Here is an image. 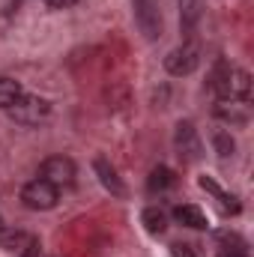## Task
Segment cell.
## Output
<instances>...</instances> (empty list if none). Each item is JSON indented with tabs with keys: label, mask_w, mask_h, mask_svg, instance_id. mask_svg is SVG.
I'll use <instances>...</instances> for the list:
<instances>
[{
	"label": "cell",
	"mask_w": 254,
	"mask_h": 257,
	"mask_svg": "<svg viewBox=\"0 0 254 257\" xmlns=\"http://www.w3.org/2000/svg\"><path fill=\"white\" fill-rule=\"evenodd\" d=\"M57 200H60V189H57V186H51V183H48V180H42V177L30 180V183L21 189V203H24L27 209H36V212L54 209V206H57Z\"/></svg>",
	"instance_id": "obj_2"
},
{
	"label": "cell",
	"mask_w": 254,
	"mask_h": 257,
	"mask_svg": "<svg viewBox=\"0 0 254 257\" xmlns=\"http://www.w3.org/2000/svg\"><path fill=\"white\" fill-rule=\"evenodd\" d=\"M215 117L230 123V126L242 128L248 126V111H245V102H230V99H218L215 102Z\"/></svg>",
	"instance_id": "obj_9"
},
{
	"label": "cell",
	"mask_w": 254,
	"mask_h": 257,
	"mask_svg": "<svg viewBox=\"0 0 254 257\" xmlns=\"http://www.w3.org/2000/svg\"><path fill=\"white\" fill-rule=\"evenodd\" d=\"M0 227H3V215H0Z\"/></svg>",
	"instance_id": "obj_23"
},
{
	"label": "cell",
	"mask_w": 254,
	"mask_h": 257,
	"mask_svg": "<svg viewBox=\"0 0 254 257\" xmlns=\"http://www.w3.org/2000/svg\"><path fill=\"white\" fill-rule=\"evenodd\" d=\"M39 177L48 180V183L57 186V189H72V186H75V177H78V168H75V162H72L69 156H51V159L42 162Z\"/></svg>",
	"instance_id": "obj_3"
},
{
	"label": "cell",
	"mask_w": 254,
	"mask_h": 257,
	"mask_svg": "<svg viewBox=\"0 0 254 257\" xmlns=\"http://www.w3.org/2000/svg\"><path fill=\"white\" fill-rule=\"evenodd\" d=\"M174 147H177V156L183 159V162H200V156H203V144H200V135H197V128L194 123L189 120H180L177 128H174Z\"/></svg>",
	"instance_id": "obj_5"
},
{
	"label": "cell",
	"mask_w": 254,
	"mask_h": 257,
	"mask_svg": "<svg viewBox=\"0 0 254 257\" xmlns=\"http://www.w3.org/2000/svg\"><path fill=\"white\" fill-rule=\"evenodd\" d=\"M174 218H177L183 227H191V230H206V227H209L206 215H203L197 206H191V203H183V206H177V209H174Z\"/></svg>",
	"instance_id": "obj_11"
},
{
	"label": "cell",
	"mask_w": 254,
	"mask_h": 257,
	"mask_svg": "<svg viewBox=\"0 0 254 257\" xmlns=\"http://www.w3.org/2000/svg\"><path fill=\"white\" fill-rule=\"evenodd\" d=\"M230 99H236V102H251V75H248V69H233V78H230Z\"/></svg>",
	"instance_id": "obj_13"
},
{
	"label": "cell",
	"mask_w": 254,
	"mask_h": 257,
	"mask_svg": "<svg viewBox=\"0 0 254 257\" xmlns=\"http://www.w3.org/2000/svg\"><path fill=\"white\" fill-rule=\"evenodd\" d=\"M21 96H24L21 81H15V78H0V111H9Z\"/></svg>",
	"instance_id": "obj_15"
},
{
	"label": "cell",
	"mask_w": 254,
	"mask_h": 257,
	"mask_svg": "<svg viewBox=\"0 0 254 257\" xmlns=\"http://www.w3.org/2000/svg\"><path fill=\"white\" fill-rule=\"evenodd\" d=\"M141 224H144V230H147L150 236H162V233L168 230V215H165L159 206H147V209L141 212Z\"/></svg>",
	"instance_id": "obj_12"
},
{
	"label": "cell",
	"mask_w": 254,
	"mask_h": 257,
	"mask_svg": "<svg viewBox=\"0 0 254 257\" xmlns=\"http://www.w3.org/2000/svg\"><path fill=\"white\" fill-rule=\"evenodd\" d=\"M45 3H48L51 9H69V6H75L78 0H45Z\"/></svg>",
	"instance_id": "obj_21"
},
{
	"label": "cell",
	"mask_w": 254,
	"mask_h": 257,
	"mask_svg": "<svg viewBox=\"0 0 254 257\" xmlns=\"http://www.w3.org/2000/svg\"><path fill=\"white\" fill-rule=\"evenodd\" d=\"M132 9H135V21H138L141 33H144L150 42H156V39L162 36V27H165L159 3H156V0H132Z\"/></svg>",
	"instance_id": "obj_6"
},
{
	"label": "cell",
	"mask_w": 254,
	"mask_h": 257,
	"mask_svg": "<svg viewBox=\"0 0 254 257\" xmlns=\"http://www.w3.org/2000/svg\"><path fill=\"white\" fill-rule=\"evenodd\" d=\"M197 66H200V45H197L194 39H186L180 48H174V51L165 57V69H168L174 78L191 75Z\"/></svg>",
	"instance_id": "obj_4"
},
{
	"label": "cell",
	"mask_w": 254,
	"mask_h": 257,
	"mask_svg": "<svg viewBox=\"0 0 254 257\" xmlns=\"http://www.w3.org/2000/svg\"><path fill=\"white\" fill-rule=\"evenodd\" d=\"M18 6H21V0H0V15H12V12H18Z\"/></svg>",
	"instance_id": "obj_18"
},
{
	"label": "cell",
	"mask_w": 254,
	"mask_h": 257,
	"mask_svg": "<svg viewBox=\"0 0 254 257\" xmlns=\"http://www.w3.org/2000/svg\"><path fill=\"white\" fill-rule=\"evenodd\" d=\"M0 242L3 245H15L18 242V233H0Z\"/></svg>",
	"instance_id": "obj_22"
},
{
	"label": "cell",
	"mask_w": 254,
	"mask_h": 257,
	"mask_svg": "<svg viewBox=\"0 0 254 257\" xmlns=\"http://www.w3.org/2000/svg\"><path fill=\"white\" fill-rule=\"evenodd\" d=\"M21 257H39V239H27V245H24Z\"/></svg>",
	"instance_id": "obj_20"
},
{
	"label": "cell",
	"mask_w": 254,
	"mask_h": 257,
	"mask_svg": "<svg viewBox=\"0 0 254 257\" xmlns=\"http://www.w3.org/2000/svg\"><path fill=\"white\" fill-rule=\"evenodd\" d=\"M174 186V171L168 168V165H156L153 171H150V180H147V189L156 194V192H168Z\"/></svg>",
	"instance_id": "obj_16"
},
{
	"label": "cell",
	"mask_w": 254,
	"mask_h": 257,
	"mask_svg": "<svg viewBox=\"0 0 254 257\" xmlns=\"http://www.w3.org/2000/svg\"><path fill=\"white\" fill-rule=\"evenodd\" d=\"M233 69H236V66H230V60H224V57L215 60L212 72H209V90L215 93V99H230V78H233Z\"/></svg>",
	"instance_id": "obj_8"
},
{
	"label": "cell",
	"mask_w": 254,
	"mask_h": 257,
	"mask_svg": "<svg viewBox=\"0 0 254 257\" xmlns=\"http://www.w3.org/2000/svg\"><path fill=\"white\" fill-rule=\"evenodd\" d=\"M93 171H96V177H99V183L105 186V192H111L114 197H126V183L120 180V174H117V168L108 162V159H102V156H96L93 159Z\"/></svg>",
	"instance_id": "obj_7"
},
{
	"label": "cell",
	"mask_w": 254,
	"mask_h": 257,
	"mask_svg": "<svg viewBox=\"0 0 254 257\" xmlns=\"http://www.w3.org/2000/svg\"><path fill=\"white\" fill-rule=\"evenodd\" d=\"M15 123H21V126H39V123H45L48 117H51V102L48 99H42V96H21L9 111H6Z\"/></svg>",
	"instance_id": "obj_1"
},
{
	"label": "cell",
	"mask_w": 254,
	"mask_h": 257,
	"mask_svg": "<svg viewBox=\"0 0 254 257\" xmlns=\"http://www.w3.org/2000/svg\"><path fill=\"white\" fill-rule=\"evenodd\" d=\"M171 254H174V257H197V254H194V251L189 248V245H183V242L171 245Z\"/></svg>",
	"instance_id": "obj_19"
},
{
	"label": "cell",
	"mask_w": 254,
	"mask_h": 257,
	"mask_svg": "<svg viewBox=\"0 0 254 257\" xmlns=\"http://www.w3.org/2000/svg\"><path fill=\"white\" fill-rule=\"evenodd\" d=\"M197 183H200V189H203V192L212 194V197H215V200H218V203H221L224 209H230V212H239V209H242V206H239V200H236L233 194L221 192V186H218V183H215L212 177H200Z\"/></svg>",
	"instance_id": "obj_14"
},
{
	"label": "cell",
	"mask_w": 254,
	"mask_h": 257,
	"mask_svg": "<svg viewBox=\"0 0 254 257\" xmlns=\"http://www.w3.org/2000/svg\"><path fill=\"white\" fill-rule=\"evenodd\" d=\"M212 150H215L221 159H230V156L236 153V141H233V135H230L227 128H215V132H212Z\"/></svg>",
	"instance_id": "obj_17"
},
{
	"label": "cell",
	"mask_w": 254,
	"mask_h": 257,
	"mask_svg": "<svg viewBox=\"0 0 254 257\" xmlns=\"http://www.w3.org/2000/svg\"><path fill=\"white\" fill-rule=\"evenodd\" d=\"M203 12H206V0H180V27H183V33H194Z\"/></svg>",
	"instance_id": "obj_10"
}]
</instances>
